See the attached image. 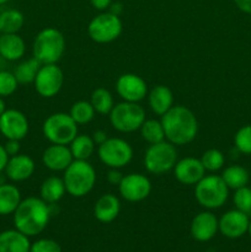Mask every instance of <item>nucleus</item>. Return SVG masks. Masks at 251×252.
<instances>
[{
  "label": "nucleus",
  "instance_id": "f257e3e1",
  "mask_svg": "<svg viewBox=\"0 0 251 252\" xmlns=\"http://www.w3.org/2000/svg\"><path fill=\"white\" fill-rule=\"evenodd\" d=\"M165 139L176 145H186L193 142L198 133V121L189 108L174 106L161 116Z\"/></svg>",
  "mask_w": 251,
  "mask_h": 252
},
{
  "label": "nucleus",
  "instance_id": "f03ea898",
  "mask_svg": "<svg viewBox=\"0 0 251 252\" xmlns=\"http://www.w3.org/2000/svg\"><path fill=\"white\" fill-rule=\"evenodd\" d=\"M51 217V206L41 197H27L20 202L19 207L14 212L15 229L29 238L36 236L46 229Z\"/></svg>",
  "mask_w": 251,
  "mask_h": 252
},
{
  "label": "nucleus",
  "instance_id": "7ed1b4c3",
  "mask_svg": "<svg viewBox=\"0 0 251 252\" xmlns=\"http://www.w3.org/2000/svg\"><path fill=\"white\" fill-rule=\"evenodd\" d=\"M65 52V37L54 27H46L34 37L32 53L39 63L57 64Z\"/></svg>",
  "mask_w": 251,
  "mask_h": 252
},
{
  "label": "nucleus",
  "instance_id": "20e7f679",
  "mask_svg": "<svg viewBox=\"0 0 251 252\" xmlns=\"http://www.w3.org/2000/svg\"><path fill=\"white\" fill-rule=\"evenodd\" d=\"M66 193L75 198L85 197L96 184V171L88 160H73L64 170L63 176Z\"/></svg>",
  "mask_w": 251,
  "mask_h": 252
},
{
  "label": "nucleus",
  "instance_id": "39448f33",
  "mask_svg": "<svg viewBox=\"0 0 251 252\" xmlns=\"http://www.w3.org/2000/svg\"><path fill=\"white\" fill-rule=\"evenodd\" d=\"M229 196V189L221 176L208 175L194 185V197L201 207L206 209H217L224 206Z\"/></svg>",
  "mask_w": 251,
  "mask_h": 252
},
{
  "label": "nucleus",
  "instance_id": "423d86ee",
  "mask_svg": "<svg viewBox=\"0 0 251 252\" xmlns=\"http://www.w3.org/2000/svg\"><path fill=\"white\" fill-rule=\"evenodd\" d=\"M42 132L51 144L61 145H69L79 134L78 125L65 112H56L48 116L42 126Z\"/></svg>",
  "mask_w": 251,
  "mask_h": 252
},
{
  "label": "nucleus",
  "instance_id": "0eeeda50",
  "mask_svg": "<svg viewBox=\"0 0 251 252\" xmlns=\"http://www.w3.org/2000/svg\"><path fill=\"white\" fill-rule=\"evenodd\" d=\"M111 126L121 133H133L139 130L145 121V111L137 102H122L113 106L110 112Z\"/></svg>",
  "mask_w": 251,
  "mask_h": 252
},
{
  "label": "nucleus",
  "instance_id": "6e6552de",
  "mask_svg": "<svg viewBox=\"0 0 251 252\" xmlns=\"http://www.w3.org/2000/svg\"><path fill=\"white\" fill-rule=\"evenodd\" d=\"M176 162V148L166 140L149 145L145 152L144 166L147 171L153 175H162L171 171Z\"/></svg>",
  "mask_w": 251,
  "mask_h": 252
},
{
  "label": "nucleus",
  "instance_id": "1a4fd4ad",
  "mask_svg": "<svg viewBox=\"0 0 251 252\" xmlns=\"http://www.w3.org/2000/svg\"><path fill=\"white\" fill-rule=\"evenodd\" d=\"M123 30L122 20L120 16L110 11H103L96 15L90 21L88 33L96 43H111L121 36Z\"/></svg>",
  "mask_w": 251,
  "mask_h": 252
},
{
  "label": "nucleus",
  "instance_id": "9d476101",
  "mask_svg": "<svg viewBox=\"0 0 251 252\" xmlns=\"http://www.w3.org/2000/svg\"><path fill=\"white\" fill-rule=\"evenodd\" d=\"M98 159L110 169H122L133 159V148L122 138H108L97 148Z\"/></svg>",
  "mask_w": 251,
  "mask_h": 252
},
{
  "label": "nucleus",
  "instance_id": "9b49d317",
  "mask_svg": "<svg viewBox=\"0 0 251 252\" xmlns=\"http://www.w3.org/2000/svg\"><path fill=\"white\" fill-rule=\"evenodd\" d=\"M64 84V73L57 64H43L33 81L34 90L41 97L52 98L59 94Z\"/></svg>",
  "mask_w": 251,
  "mask_h": 252
},
{
  "label": "nucleus",
  "instance_id": "f8f14e48",
  "mask_svg": "<svg viewBox=\"0 0 251 252\" xmlns=\"http://www.w3.org/2000/svg\"><path fill=\"white\" fill-rule=\"evenodd\" d=\"M118 191L121 197L127 202H142L149 197L152 192V182L145 175L133 172L123 176L122 181L118 185Z\"/></svg>",
  "mask_w": 251,
  "mask_h": 252
},
{
  "label": "nucleus",
  "instance_id": "ddd939ff",
  "mask_svg": "<svg viewBox=\"0 0 251 252\" xmlns=\"http://www.w3.org/2000/svg\"><path fill=\"white\" fill-rule=\"evenodd\" d=\"M30 130V123L25 113L15 108H6L0 116V133L6 139L22 140Z\"/></svg>",
  "mask_w": 251,
  "mask_h": 252
},
{
  "label": "nucleus",
  "instance_id": "4468645a",
  "mask_svg": "<svg viewBox=\"0 0 251 252\" xmlns=\"http://www.w3.org/2000/svg\"><path fill=\"white\" fill-rule=\"evenodd\" d=\"M116 91L123 101L138 103L148 95V85L142 76L126 73L116 81Z\"/></svg>",
  "mask_w": 251,
  "mask_h": 252
},
{
  "label": "nucleus",
  "instance_id": "2eb2a0df",
  "mask_svg": "<svg viewBox=\"0 0 251 252\" xmlns=\"http://www.w3.org/2000/svg\"><path fill=\"white\" fill-rule=\"evenodd\" d=\"M175 179L186 186H194L206 176V169L201 160L196 158H184L177 160L174 166Z\"/></svg>",
  "mask_w": 251,
  "mask_h": 252
},
{
  "label": "nucleus",
  "instance_id": "dca6fc26",
  "mask_svg": "<svg viewBox=\"0 0 251 252\" xmlns=\"http://www.w3.org/2000/svg\"><path fill=\"white\" fill-rule=\"evenodd\" d=\"M218 223L219 231L225 238L238 239L248 233L250 219H249L248 214L235 208L233 211H228L226 213H224L218 220Z\"/></svg>",
  "mask_w": 251,
  "mask_h": 252
},
{
  "label": "nucleus",
  "instance_id": "f3484780",
  "mask_svg": "<svg viewBox=\"0 0 251 252\" xmlns=\"http://www.w3.org/2000/svg\"><path fill=\"white\" fill-rule=\"evenodd\" d=\"M218 230V218L209 211L201 212V213L197 214L192 219L191 228H189L192 238L197 241H201V243L213 239Z\"/></svg>",
  "mask_w": 251,
  "mask_h": 252
},
{
  "label": "nucleus",
  "instance_id": "a211bd4d",
  "mask_svg": "<svg viewBox=\"0 0 251 252\" xmlns=\"http://www.w3.org/2000/svg\"><path fill=\"white\" fill-rule=\"evenodd\" d=\"M36 170L33 159L26 154H17L9 158L4 172L7 180L12 182H22L32 177Z\"/></svg>",
  "mask_w": 251,
  "mask_h": 252
},
{
  "label": "nucleus",
  "instance_id": "6ab92c4d",
  "mask_svg": "<svg viewBox=\"0 0 251 252\" xmlns=\"http://www.w3.org/2000/svg\"><path fill=\"white\" fill-rule=\"evenodd\" d=\"M73 160L74 158L68 145L51 144L42 153V162L51 171L64 172Z\"/></svg>",
  "mask_w": 251,
  "mask_h": 252
},
{
  "label": "nucleus",
  "instance_id": "aec40b11",
  "mask_svg": "<svg viewBox=\"0 0 251 252\" xmlns=\"http://www.w3.org/2000/svg\"><path fill=\"white\" fill-rule=\"evenodd\" d=\"M121 212V202L118 197L112 193H105L96 201L94 207V216L101 223H111L118 217Z\"/></svg>",
  "mask_w": 251,
  "mask_h": 252
},
{
  "label": "nucleus",
  "instance_id": "412c9836",
  "mask_svg": "<svg viewBox=\"0 0 251 252\" xmlns=\"http://www.w3.org/2000/svg\"><path fill=\"white\" fill-rule=\"evenodd\" d=\"M26 44L19 33L0 34V57L9 62H16L25 56Z\"/></svg>",
  "mask_w": 251,
  "mask_h": 252
},
{
  "label": "nucleus",
  "instance_id": "4be33fe9",
  "mask_svg": "<svg viewBox=\"0 0 251 252\" xmlns=\"http://www.w3.org/2000/svg\"><path fill=\"white\" fill-rule=\"evenodd\" d=\"M148 102L155 115L164 116L170 108L174 107V94L167 86L157 85L148 94Z\"/></svg>",
  "mask_w": 251,
  "mask_h": 252
},
{
  "label": "nucleus",
  "instance_id": "5701e85b",
  "mask_svg": "<svg viewBox=\"0 0 251 252\" xmlns=\"http://www.w3.org/2000/svg\"><path fill=\"white\" fill-rule=\"evenodd\" d=\"M31 243L29 236L17 229L0 233V252H30Z\"/></svg>",
  "mask_w": 251,
  "mask_h": 252
},
{
  "label": "nucleus",
  "instance_id": "b1692460",
  "mask_svg": "<svg viewBox=\"0 0 251 252\" xmlns=\"http://www.w3.org/2000/svg\"><path fill=\"white\" fill-rule=\"evenodd\" d=\"M65 185L63 179L57 176H51L44 180L39 189L41 198L48 204H57L65 194Z\"/></svg>",
  "mask_w": 251,
  "mask_h": 252
},
{
  "label": "nucleus",
  "instance_id": "393cba45",
  "mask_svg": "<svg viewBox=\"0 0 251 252\" xmlns=\"http://www.w3.org/2000/svg\"><path fill=\"white\" fill-rule=\"evenodd\" d=\"M21 201V192L15 185L6 182L0 186V216L14 214Z\"/></svg>",
  "mask_w": 251,
  "mask_h": 252
},
{
  "label": "nucleus",
  "instance_id": "a878e982",
  "mask_svg": "<svg viewBox=\"0 0 251 252\" xmlns=\"http://www.w3.org/2000/svg\"><path fill=\"white\" fill-rule=\"evenodd\" d=\"M96 144L93 137L88 134H78L69 144L74 160H89L95 152Z\"/></svg>",
  "mask_w": 251,
  "mask_h": 252
},
{
  "label": "nucleus",
  "instance_id": "bb28decb",
  "mask_svg": "<svg viewBox=\"0 0 251 252\" xmlns=\"http://www.w3.org/2000/svg\"><path fill=\"white\" fill-rule=\"evenodd\" d=\"M221 179L225 182L229 189H238L244 186H248L250 176L245 167L240 166V165H231V166L224 169Z\"/></svg>",
  "mask_w": 251,
  "mask_h": 252
},
{
  "label": "nucleus",
  "instance_id": "cd10ccee",
  "mask_svg": "<svg viewBox=\"0 0 251 252\" xmlns=\"http://www.w3.org/2000/svg\"><path fill=\"white\" fill-rule=\"evenodd\" d=\"M25 24V16L16 9H7L0 14V32L19 33Z\"/></svg>",
  "mask_w": 251,
  "mask_h": 252
},
{
  "label": "nucleus",
  "instance_id": "c85d7f7f",
  "mask_svg": "<svg viewBox=\"0 0 251 252\" xmlns=\"http://www.w3.org/2000/svg\"><path fill=\"white\" fill-rule=\"evenodd\" d=\"M41 65L42 64L37 59H34L33 57L31 59H27V61H24L20 64H17V66L14 70V75L16 78L17 83L21 84V85L33 84Z\"/></svg>",
  "mask_w": 251,
  "mask_h": 252
},
{
  "label": "nucleus",
  "instance_id": "c756f323",
  "mask_svg": "<svg viewBox=\"0 0 251 252\" xmlns=\"http://www.w3.org/2000/svg\"><path fill=\"white\" fill-rule=\"evenodd\" d=\"M90 102L95 112L98 115H110L113 106H115L112 94L105 88L95 89L91 94Z\"/></svg>",
  "mask_w": 251,
  "mask_h": 252
},
{
  "label": "nucleus",
  "instance_id": "7c9ffc66",
  "mask_svg": "<svg viewBox=\"0 0 251 252\" xmlns=\"http://www.w3.org/2000/svg\"><path fill=\"white\" fill-rule=\"evenodd\" d=\"M139 130L142 138L149 145L157 144V143L165 140V132L164 127L161 125V121L145 120Z\"/></svg>",
  "mask_w": 251,
  "mask_h": 252
},
{
  "label": "nucleus",
  "instance_id": "2f4dec72",
  "mask_svg": "<svg viewBox=\"0 0 251 252\" xmlns=\"http://www.w3.org/2000/svg\"><path fill=\"white\" fill-rule=\"evenodd\" d=\"M95 110H94L93 105H91L90 101H76L75 103H73V106L70 107V112L69 115L71 116L75 123L78 126L80 125H88L95 117Z\"/></svg>",
  "mask_w": 251,
  "mask_h": 252
},
{
  "label": "nucleus",
  "instance_id": "473e14b6",
  "mask_svg": "<svg viewBox=\"0 0 251 252\" xmlns=\"http://www.w3.org/2000/svg\"><path fill=\"white\" fill-rule=\"evenodd\" d=\"M201 162L204 166L206 171L216 172L224 166L225 158L224 154L218 149H208L202 154Z\"/></svg>",
  "mask_w": 251,
  "mask_h": 252
},
{
  "label": "nucleus",
  "instance_id": "72a5a7b5",
  "mask_svg": "<svg viewBox=\"0 0 251 252\" xmlns=\"http://www.w3.org/2000/svg\"><path fill=\"white\" fill-rule=\"evenodd\" d=\"M234 144L238 152L251 155V125L244 126L236 132L234 137Z\"/></svg>",
  "mask_w": 251,
  "mask_h": 252
},
{
  "label": "nucleus",
  "instance_id": "f704fd0d",
  "mask_svg": "<svg viewBox=\"0 0 251 252\" xmlns=\"http://www.w3.org/2000/svg\"><path fill=\"white\" fill-rule=\"evenodd\" d=\"M20 84L17 83L14 73L7 70H0V97L5 98L11 96L17 90Z\"/></svg>",
  "mask_w": 251,
  "mask_h": 252
},
{
  "label": "nucleus",
  "instance_id": "c9c22d12",
  "mask_svg": "<svg viewBox=\"0 0 251 252\" xmlns=\"http://www.w3.org/2000/svg\"><path fill=\"white\" fill-rule=\"evenodd\" d=\"M234 204L235 208L244 212L246 214L251 213V189L248 186H244L241 189H235L234 193Z\"/></svg>",
  "mask_w": 251,
  "mask_h": 252
},
{
  "label": "nucleus",
  "instance_id": "e433bc0d",
  "mask_svg": "<svg viewBox=\"0 0 251 252\" xmlns=\"http://www.w3.org/2000/svg\"><path fill=\"white\" fill-rule=\"evenodd\" d=\"M30 252H62V248L57 241L51 239H41L32 244Z\"/></svg>",
  "mask_w": 251,
  "mask_h": 252
},
{
  "label": "nucleus",
  "instance_id": "4c0bfd02",
  "mask_svg": "<svg viewBox=\"0 0 251 252\" xmlns=\"http://www.w3.org/2000/svg\"><path fill=\"white\" fill-rule=\"evenodd\" d=\"M4 148L9 157H14V155L20 154V149H21V147H20V140L6 139Z\"/></svg>",
  "mask_w": 251,
  "mask_h": 252
},
{
  "label": "nucleus",
  "instance_id": "58836bf2",
  "mask_svg": "<svg viewBox=\"0 0 251 252\" xmlns=\"http://www.w3.org/2000/svg\"><path fill=\"white\" fill-rule=\"evenodd\" d=\"M123 179L122 172L120 171V169H110V171L107 172V181L108 184L113 185V186H118L121 184Z\"/></svg>",
  "mask_w": 251,
  "mask_h": 252
},
{
  "label": "nucleus",
  "instance_id": "ea45409f",
  "mask_svg": "<svg viewBox=\"0 0 251 252\" xmlns=\"http://www.w3.org/2000/svg\"><path fill=\"white\" fill-rule=\"evenodd\" d=\"M90 2L94 9L98 10V11H106L112 4V0H90Z\"/></svg>",
  "mask_w": 251,
  "mask_h": 252
},
{
  "label": "nucleus",
  "instance_id": "a19ab883",
  "mask_svg": "<svg viewBox=\"0 0 251 252\" xmlns=\"http://www.w3.org/2000/svg\"><path fill=\"white\" fill-rule=\"evenodd\" d=\"M91 137H93L94 142H95L96 145H101L102 143H105L106 140L108 139L107 133H106L105 130H101V129L95 130V132L93 133V135H91Z\"/></svg>",
  "mask_w": 251,
  "mask_h": 252
},
{
  "label": "nucleus",
  "instance_id": "79ce46f5",
  "mask_svg": "<svg viewBox=\"0 0 251 252\" xmlns=\"http://www.w3.org/2000/svg\"><path fill=\"white\" fill-rule=\"evenodd\" d=\"M239 10L245 14H251V0H234Z\"/></svg>",
  "mask_w": 251,
  "mask_h": 252
},
{
  "label": "nucleus",
  "instance_id": "37998d69",
  "mask_svg": "<svg viewBox=\"0 0 251 252\" xmlns=\"http://www.w3.org/2000/svg\"><path fill=\"white\" fill-rule=\"evenodd\" d=\"M9 155H7L6 150H5L4 144H0V171H4L6 167L7 161H9Z\"/></svg>",
  "mask_w": 251,
  "mask_h": 252
},
{
  "label": "nucleus",
  "instance_id": "c03bdc74",
  "mask_svg": "<svg viewBox=\"0 0 251 252\" xmlns=\"http://www.w3.org/2000/svg\"><path fill=\"white\" fill-rule=\"evenodd\" d=\"M108 11L112 12V14H115V15H117V16H121V14L123 12L122 2H120V1L113 2L112 1V4H111L110 7H108Z\"/></svg>",
  "mask_w": 251,
  "mask_h": 252
},
{
  "label": "nucleus",
  "instance_id": "a18cd8bd",
  "mask_svg": "<svg viewBox=\"0 0 251 252\" xmlns=\"http://www.w3.org/2000/svg\"><path fill=\"white\" fill-rule=\"evenodd\" d=\"M5 110H6V105H5V101H4V98L0 97V116L4 113Z\"/></svg>",
  "mask_w": 251,
  "mask_h": 252
},
{
  "label": "nucleus",
  "instance_id": "49530a36",
  "mask_svg": "<svg viewBox=\"0 0 251 252\" xmlns=\"http://www.w3.org/2000/svg\"><path fill=\"white\" fill-rule=\"evenodd\" d=\"M6 180H7V177H6V175H5V172L0 171V186L4 184H6Z\"/></svg>",
  "mask_w": 251,
  "mask_h": 252
},
{
  "label": "nucleus",
  "instance_id": "de8ad7c7",
  "mask_svg": "<svg viewBox=\"0 0 251 252\" xmlns=\"http://www.w3.org/2000/svg\"><path fill=\"white\" fill-rule=\"evenodd\" d=\"M7 1H10V0H0V5H4V4H6Z\"/></svg>",
  "mask_w": 251,
  "mask_h": 252
},
{
  "label": "nucleus",
  "instance_id": "09e8293b",
  "mask_svg": "<svg viewBox=\"0 0 251 252\" xmlns=\"http://www.w3.org/2000/svg\"><path fill=\"white\" fill-rule=\"evenodd\" d=\"M249 234H250V236H251V220H250V223H249Z\"/></svg>",
  "mask_w": 251,
  "mask_h": 252
},
{
  "label": "nucleus",
  "instance_id": "8fccbe9b",
  "mask_svg": "<svg viewBox=\"0 0 251 252\" xmlns=\"http://www.w3.org/2000/svg\"><path fill=\"white\" fill-rule=\"evenodd\" d=\"M207 252H211V251H207Z\"/></svg>",
  "mask_w": 251,
  "mask_h": 252
},
{
  "label": "nucleus",
  "instance_id": "3c124183",
  "mask_svg": "<svg viewBox=\"0 0 251 252\" xmlns=\"http://www.w3.org/2000/svg\"><path fill=\"white\" fill-rule=\"evenodd\" d=\"M0 34H1V32H0Z\"/></svg>",
  "mask_w": 251,
  "mask_h": 252
}]
</instances>
